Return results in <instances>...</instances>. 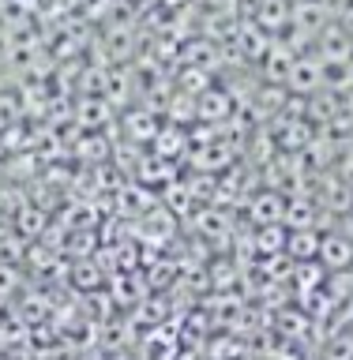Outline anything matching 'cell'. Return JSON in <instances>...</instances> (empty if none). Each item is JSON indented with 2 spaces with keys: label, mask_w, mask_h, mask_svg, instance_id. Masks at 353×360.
<instances>
[{
  "label": "cell",
  "mask_w": 353,
  "mask_h": 360,
  "mask_svg": "<svg viewBox=\"0 0 353 360\" xmlns=\"http://www.w3.org/2000/svg\"><path fill=\"white\" fill-rule=\"evenodd\" d=\"M323 4H335V8H346V4H353V0H323Z\"/></svg>",
  "instance_id": "obj_1"
}]
</instances>
